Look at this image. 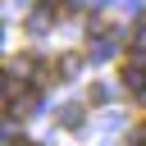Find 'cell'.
Wrapping results in <instances>:
<instances>
[{
    "instance_id": "cell-1",
    "label": "cell",
    "mask_w": 146,
    "mask_h": 146,
    "mask_svg": "<svg viewBox=\"0 0 146 146\" xmlns=\"http://www.w3.org/2000/svg\"><path fill=\"white\" fill-rule=\"evenodd\" d=\"M59 123H64V128H78V123H82V110H78V105H68V110L59 114Z\"/></svg>"
},
{
    "instance_id": "cell-2",
    "label": "cell",
    "mask_w": 146,
    "mask_h": 146,
    "mask_svg": "<svg viewBox=\"0 0 146 146\" xmlns=\"http://www.w3.org/2000/svg\"><path fill=\"white\" fill-rule=\"evenodd\" d=\"M18 146H36V141H18Z\"/></svg>"
}]
</instances>
